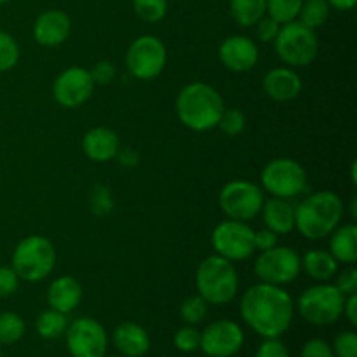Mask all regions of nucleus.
Returning a JSON list of instances; mask_svg holds the SVG:
<instances>
[{"instance_id": "obj_16", "label": "nucleus", "mask_w": 357, "mask_h": 357, "mask_svg": "<svg viewBox=\"0 0 357 357\" xmlns=\"http://www.w3.org/2000/svg\"><path fill=\"white\" fill-rule=\"evenodd\" d=\"M218 58L227 70L244 73L253 70L260 59L257 42L246 35H230L220 44Z\"/></svg>"}, {"instance_id": "obj_41", "label": "nucleus", "mask_w": 357, "mask_h": 357, "mask_svg": "<svg viewBox=\"0 0 357 357\" xmlns=\"http://www.w3.org/2000/svg\"><path fill=\"white\" fill-rule=\"evenodd\" d=\"M300 357H335L333 349L323 338H312L303 345Z\"/></svg>"}, {"instance_id": "obj_25", "label": "nucleus", "mask_w": 357, "mask_h": 357, "mask_svg": "<svg viewBox=\"0 0 357 357\" xmlns=\"http://www.w3.org/2000/svg\"><path fill=\"white\" fill-rule=\"evenodd\" d=\"M230 14L239 26H255L267 14V0H230Z\"/></svg>"}, {"instance_id": "obj_43", "label": "nucleus", "mask_w": 357, "mask_h": 357, "mask_svg": "<svg viewBox=\"0 0 357 357\" xmlns=\"http://www.w3.org/2000/svg\"><path fill=\"white\" fill-rule=\"evenodd\" d=\"M278 234H274L268 229L255 230V250L261 253V251H267L271 248L278 246Z\"/></svg>"}, {"instance_id": "obj_13", "label": "nucleus", "mask_w": 357, "mask_h": 357, "mask_svg": "<svg viewBox=\"0 0 357 357\" xmlns=\"http://www.w3.org/2000/svg\"><path fill=\"white\" fill-rule=\"evenodd\" d=\"M66 345L73 357H105L108 337L105 328L93 317H79L68 323Z\"/></svg>"}, {"instance_id": "obj_18", "label": "nucleus", "mask_w": 357, "mask_h": 357, "mask_svg": "<svg viewBox=\"0 0 357 357\" xmlns=\"http://www.w3.org/2000/svg\"><path fill=\"white\" fill-rule=\"evenodd\" d=\"M264 91L271 100L278 103H288L300 96L303 89V82L295 68L289 66H278L265 73Z\"/></svg>"}, {"instance_id": "obj_27", "label": "nucleus", "mask_w": 357, "mask_h": 357, "mask_svg": "<svg viewBox=\"0 0 357 357\" xmlns=\"http://www.w3.org/2000/svg\"><path fill=\"white\" fill-rule=\"evenodd\" d=\"M330 9L331 7L326 0H303L296 21L305 24L310 30H317L330 17Z\"/></svg>"}, {"instance_id": "obj_24", "label": "nucleus", "mask_w": 357, "mask_h": 357, "mask_svg": "<svg viewBox=\"0 0 357 357\" xmlns=\"http://www.w3.org/2000/svg\"><path fill=\"white\" fill-rule=\"evenodd\" d=\"M302 258V271L316 282H331L338 272V261L328 250H309Z\"/></svg>"}, {"instance_id": "obj_20", "label": "nucleus", "mask_w": 357, "mask_h": 357, "mask_svg": "<svg viewBox=\"0 0 357 357\" xmlns=\"http://www.w3.org/2000/svg\"><path fill=\"white\" fill-rule=\"evenodd\" d=\"M82 300V286L73 275H59L49 284L47 303L49 309L70 314L79 307Z\"/></svg>"}, {"instance_id": "obj_21", "label": "nucleus", "mask_w": 357, "mask_h": 357, "mask_svg": "<svg viewBox=\"0 0 357 357\" xmlns=\"http://www.w3.org/2000/svg\"><path fill=\"white\" fill-rule=\"evenodd\" d=\"M115 349L124 357H142L149 352L150 337L149 331L138 323L126 321L114 330Z\"/></svg>"}, {"instance_id": "obj_11", "label": "nucleus", "mask_w": 357, "mask_h": 357, "mask_svg": "<svg viewBox=\"0 0 357 357\" xmlns=\"http://www.w3.org/2000/svg\"><path fill=\"white\" fill-rule=\"evenodd\" d=\"M302 272V258L293 248L274 246L261 251L255 261V274L260 282L274 286H288Z\"/></svg>"}, {"instance_id": "obj_15", "label": "nucleus", "mask_w": 357, "mask_h": 357, "mask_svg": "<svg viewBox=\"0 0 357 357\" xmlns=\"http://www.w3.org/2000/svg\"><path fill=\"white\" fill-rule=\"evenodd\" d=\"M243 345L244 331L234 321H215L201 331L199 349H202V352L209 357H232L243 349Z\"/></svg>"}, {"instance_id": "obj_4", "label": "nucleus", "mask_w": 357, "mask_h": 357, "mask_svg": "<svg viewBox=\"0 0 357 357\" xmlns=\"http://www.w3.org/2000/svg\"><path fill=\"white\" fill-rule=\"evenodd\" d=\"M197 295L211 305H227L239 291V275L232 261L211 255L195 271Z\"/></svg>"}, {"instance_id": "obj_10", "label": "nucleus", "mask_w": 357, "mask_h": 357, "mask_svg": "<svg viewBox=\"0 0 357 357\" xmlns=\"http://www.w3.org/2000/svg\"><path fill=\"white\" fill-rule=\"evenodd\" d=\"M211 246L215 255L229 261H244L255 255V230L248 222L223 220L213 229Z\"/></svg>"}, {"instance_id": "obj_48", "label": "nucleus", "mask_w": 357, "mask_h": 357, "mask_svg": "<svg viewBox=\"0 0 357 357\" xmlns=\"http://www.w3.org/2000/svg\"><path fill=\"white\" fill-rule=\"evenodd\" d=\"M114 357H124V356H114Z\"/></svg>"}, {"instance_id": "obj_30", "label": "nucleus", "mask_w": 357, "mask_h": 357, "mask_svg": "<svg viewBox=\"0 0 357 357\" xmlns=\"http://www.w3.org/2000/svg\"><path fill=\"white\" fill-rule=\"evenodd\" d=\"M132 9L145 23H159L167 14V0H132Z\"/></svg>"}, {"instance_id": "obj_2", "label": "nucleus", "mask_w": 357, "mask_h": 357, "mask_svg": "<svg viewBox=\"0 0 357 357\" xmlns=\"http://www.w3.org/2000/svg\"><path fill=\"white\" fill-rule=\"evenodd\" d=\"M345 215V204L337 192L317 190L295 206V229L309 241L330 236Z\"/></svg>"}, {"instance_id": "obj_28", "label": "nucleus", "mask_w": 357, "mask_h": 357, "mask_svg": "<svg viewBox=\"0 0 357 357\" xmlns=\"http://www.w3.org/2000/svg\"><path fill=\"white\" fill-rule=\"evenodd\" d=\"M24 335V321L16 312L0 314V345H13Z\"/></svg>"}, {"instance_id": "obj_26", "label": "nucleus", "mask_w": 357, "mask_h": 357, "mask_svg": "<svg viewBox=\"0 0 357 357\" xmlns=\"http://www.w3.org/2000/svg\"><path fill=\"white\" fill-rule=\"evenodd\" d=\"M37 333L45 340H56L61 335H65L66 328H68V319L66 314L58 312L54 309L44 310L40 316L37 317Z\"/></svg>"}, {"instance_id": "obj_37", "label": "nucleus", "mask_w": 357, "mask_h": 357, "mask_svg": "<svg viewBox=\"0 0 357 357\" xmlns=\"http://www.w3.org/2000/svg\"><path fill=\"white\" fill-rule=\"evenodd\" d=\"M335 282L338 291L344 296L357 295V268L354 265H347V268L344 271H338L337 275H335Z\"/></svg>"}, {"instance_id": "obj_8", "label": "nucleus", "mask_w": 357, "mask_h": 357, "mask_svg": "<svg viewBox=\"0 0 357 357\" xmlns=\"http://www.w3.org/2000/svg\"><path fill=\"white\" fill-rule=\"evenodd\" d=\"M261 190L278 199L298 197L307 190V171L302 164L289 157H278L265 164L260 176Z\"/></svg>"}, {"instance_id": "obj_42", "label": "nucleus", "mask_w": 357, "mask_h": 357, "mask_svg": "<svg viewBox=\"0 0 357 357\" xmlns=\"http://www.w3.org/2000/svg\"><path fill=\"white\" fill-rule=\"evenodd\" d=\"M255 357H289V352L279 338H265Z\"/></svg>"}, {"instance_id": "obj_32", "label": "nucleus", "mask_w": 357, "mask_h": 357, "mask_svg": "<svg viewBox=\"0 0 357 357\" xmlns=\"http://www.w3.org/2000/svg\"><path fill=\"white\" fill-rule=\"evenodd\" d=\"M17 61H20V45L16 38L0 30V73L13 70Z\"/></svg>"}, {"instance_id": "obj_29", "label": "nucleus", "mask_w": 357, "mask_h": 357, "mask_svg": "<svg viewBox=\"0 0 357 357\" xmlns=\"http://www.w3.org/2000/svg\"><path fill=\"white\" fill-rule=\"evenodd\" d=\"M303 0H267V16L279 24L289 23L298 17Z\"/></svg>"}, {"instance_id": "obj_17", "label": "nucleus", "mask_w": 357, "mask_h": 357, "mask_svg": "<svg viewBox=\"0 0 357 357\" xmlns=\"http://www.w3.org/2000/svg\"><path fill=\"white\" fill-rule=\"evenodd\" d=\"M33 38L42 47H58L65 44L72 31L70 16L61 9H49L38 14L33 23Z\"/></svg>"}, {"instance_id": "obj_33", "label": "nucleus", "mask_w": 357, "mask_h": 357, "mask_svg": "<svg viewBox=\"0 0 357 357\" xmlns=\"http://www.w3.org/2000/svg\"><path fill=\"white\" fill-rule=\"evenodd\" d=\"M246 122L248 119L243 112L237 110V108H225L216 128H220L223 135L234 138V136H239L246 129Z\"/></svg>"}, {"instance_id": "obj_7", "label": "nucleus", "mask_w": 357, "mask_h": 357, "mask_svg": "<svg viewBox=\"0 0 357 357\" xmlns=\"http://www.w3.org/2000/svg\"><path fill=\"white\" fill-rule=\"evenodd\" d=\"M345 296L331 282H319L307 288L298 296L296 309L307 323L314 326H330L344 314Z\"/></svg>"}, {"instance_id": "obj_39", "label": "nucleus", "mask_w": 357, "mask_h": 357, "mask_svg": "<svg viewBox=\"0 0 357 357\" xmlns=\"http://www.w3.org/2000/svg\"><path fill=\"white\" fill-rule=\"evenodd\" d=\"M20 281L16 272L13 271V267H6V265H0V298H6L16 293V289L20 288Z\"/></svg>"}, {"instance_id": "obj_44", "label": "nucleus", "mask_w": 357, "mask_h": 357, "mask_svg": "<svg viewBox=\"0 0 357 357\" xmlns=\"http://www.w3.org/2000/svg\"><path fill=\"white\" fill-rule=\"evenodd\" d=\"M342 316L347 317V321L352 326H357V295L345 296L344 314H342Z\"/></svg>"}, {"instance_id": "obj_46", "label": "nucleus", "mask_w": 357, "mask_h": 357, "mask_svg": "<svg viewBox=\"0 0 357 357\" xmlns=\"http://www.w3.org/2000/svg\"><path fill=\"white\" fill-rule=\"evenodd\" d=\"M330 3V7L337 10H351L354 9L357 0H326Z\"/></svg>"}, {"instance_id": "obj_5", "label": "nucleus", "mask_w": 357, "mask_h": 357, "mask_svg": "<svg viewBox=\"0 0 357 357\" xmlns=\"http://www.w3.org/2000/svg\"><path fill=\"white\" fill-rule=\"evenodd\" d=\"M10 267L26 282L44 281L56 267V248L45 236L31 234L16 244Z\"/></svg>"}, {"instance_id": "obj_34", "label": "nucleus", "mask_w": 357, "mask_h": 357, "mask_svg": "<svg viewBox=\"0 0 357 357\" xmlns=\"http://www.w3.org/2000/svg\"><path fill=\"white\" fill-rule=\"evenodd\" d=\"M89 208L94 215L105 216L114 209V197L107 185H96L89 194Z\"/></svg>"}, {"instance_id": "obj_1", "label": "nucleus", "mask_w": 357, "mask_h": 357, "mask_svg": "<svg viewBox=\"0 0 357 357\" xmlns=\"http://www.w3.org/2000/svg\"><path fill=\"white\" fill-rule=\"evenodd\" d=\"M239 312L255 333L264 338H279L291 326L295 302L282 286L258 282L246 289Z\"/></svg>"}, {"instance_id": "obj_19", "label": "nucleus", "mask_w": 357, "mask_h": 357, "mask_svg": "<svg viewBox=\"0 0 357 357\" xmlns=\"http://www.w3.org/2000/svg\"><path fill=\"white\" fill-rule=\"evenodd\" d=\"M121 149V139L117 132L105 126L89 129L82 138V150L87 159L94 162H108L117 157Z\"/></svg>"}, {"instance_id": "obj_35", "label": "nucleus", "mask_w": 357, "mask_h": 357, "mask_svg": "<svg viewBox=\"0 0 357 357\" xmlns=\"http://www.w3.org/2000/svg\"><path fill=\"white\" fill-rule=\"evenodd\" d=\"M174 345L181 352L197 351L199 345H201V331L195 326H190V324L180 328L174 335Z\"/></svg>"}, {"instance_id": "obj_49", "label": "nucleus", "mask_w": 357, "mask_h": 357, "mask_svg": "<svg viewBox=\"0 0 357 357\" xmlns=\"http://www.w3.org/2000/svg\"><path fill=\"white\" fill-rule=\"evenodd\" d=\"M0 357H2V351H0Z\"/></svg>"}, {"instance_id": "obj_22", "label": "nucleus", "mask_w": 357, "mask_h": 357, "mask_svg": "<svg viewBox=\"0 0 357 357\" xmlns=\"http://www.w3.org/2000/svg\"><path fill=\"white\" fill-rule=\"evenodd\" d=\"M260 215L264 216L265 229L278 236H286L295 230V206L288 199L271 197L264 201Z\"/></svg>"}, {"instance_id": "obj_23", "label": "nucleus", "mask_w": 357, "mask_h": 357, "mask_svg": "<svg viewBox=\"0 0 357 357\" xmlns=\"http://www.w3.org/2000/svg\"><path fill=\"white\" fill-rule=\"evenodd\" d=\"M330 253L338 264L354 265L357 261V227L354 223L338 225L330 234Z\"/></svg>"}, {"instance_id": "obj_12", "label": "nucleus", "mask_w": 357, "mask_h": 357, "mask_svg": "<svg viewBox=\"0 0 357 357\" xmlns=\"http://www.w3.org/2000/svg\"><path fill=\"white\" fill-rule=\"evenodd\" d=\"M167 63V49L155 35H142L135 38L126 52V66L138 80H152L164 72Z\"/></svg>"}, {"instance_id": "obj_40", "label": "nucleus", "mask_w": 357, "mask_h": 357, "mask_svg": "<svg viewBox=\"0 0 357 357\" xmlns=\"http://www.w3.org/2000/svg\"><path fill=\"white\" fill-rule=\"evenodd\" d=\"M255 28H257L258 40L264 42V44H268V42L275 40L281 24H279L275 20H272L271 16H267V14H265V16L261 17L257 24H255Z\"/></svg>"}, {"instance_id": "obj_36", "label": "nucleus", "mask_w": 357, "mask_h": 357, "mask_svg": "<svg viewBox=\"0 0 357 357\" xmlns=\"http://www.w3.org/2000/svg\"><path fill=\"white\" fill-rule=\"evenodd\" d=\"M335 357H357V335L354 331H342L333 342Z\"/></svg>"}, {"instance_id": "obj_6", "label": "nucleus", "mask_w": 357, "mask_h": 357, "mask_svg": "<svg viewBox=\"0 0 357 357\" xmlns=\"http://www.w3.org/2000/svg\"><path fill=\"white\" fill-rule=\"evenodd\" d=\"M279 59L289 68H303L316 61L319 52V40L316 30H310L300 21H289L281 24L274 40Z\"/></svg>"}, {"instance_id": "obj_47", "label": "nucleus", "mask_w": 357, "mask_h": 357, "mask_svg": "<svg viewBox=\"0 0 357 357\" xmlns=\"http://www.w3.org/2000/svg\"><path fill=\"white\" fill-rule=\"evenodd\" d=\"M7 2H10V0H0V6H3V3H7Z\"/></svg>"}, {"instance_id": "obj_3", "label": "nucleus", "mask_w": 357, "mask_h": 357, "mask_svg": "<svg viewBox=\"0 0 357 357\" xmlns=\"http://www.w3.org/2000/svg\"><path fill=\"white\" fill-rule=\"evenodd\" d=\"M225 103L218 91L209 84L195 80L181 87L176 96V115L185 128L195 132L211 131L218 126Z\"/></svg>"}, {"instance_id": "obj_38", "label": "nucleus", "mask_w": 357, "mask_h": 357, "mask_svg": "<svg viewBox=\"0 0 357 357\" xmlns=\"http://www.w3.org/2000/svg\"><path fill=\"white\" fill-rule=\"evenodd\" d=\"M91 79H93L94 86H108L112 84V80L117 75V68L112 61H107V59H101V61L94 63L93 68L89 70Z\"/></svg>"}, {"instance_id": "obj_31", "label": "nucleus", "mask_w": 357, "mask_h": 357, "mask_svg": "<svg viewBox=\"0 0 357 357\" xmlns=\"http://www.w3.org/2000/svg\"><path fill=\"white\" fill-rule=\"evenodd\" d=\"M208 305L209 303L206 302L204 298H201L199 295L188 296V298H185L180 305L181 319L187 324H190V326L202 323L204 317L208 316Z\"/></svg>"}, {"instance_id": "obj_45", "label": "nucleus", "mask_w": 357, "mask_h": 357, "mask_svg": "<svg viewBox=\"0 0 357 357\" xmlns=\"http://www.w3.org/2000/svg\"><path fill=\"white\" fill-rule=\"evenodd\" d=\"M115 159H119V162L122 164V166H126V167H135V166H138V153L135 152V150L132 149H119V152H117V157H115Z\"/></svg>"}, {"instance_id": "obj_14", "label": "nucleus", "mask_w": 357, "mask_h": 357, "mask_svg": "<svg viewBox=\"0 0 357 357\" xmlns=\"http://www.w3.org/2000/svg\"><path fill=\"white\" fill-rule=\"evenodd\" d=\"M94 82L91 73L82 66L63 70L52 82V96L63 108H77L93 96Z\"/></svg>"}, {"instance_id": "obj_9", "label": "nucleus", "mask_w": 357, "mask_h": 357, "mask_svg": "<svg viewBox=\"0 0 357 357\" xmlns=\"http://www.w3.org/2000/svg\"><path fill=\"white\" fill-rule=\"evenodd\" d=\"M264 190L260 185L248 180H232L220 190L218 204L229 220L250 222L255 220L264 206Z\"/></svg>"}]
</instances>
